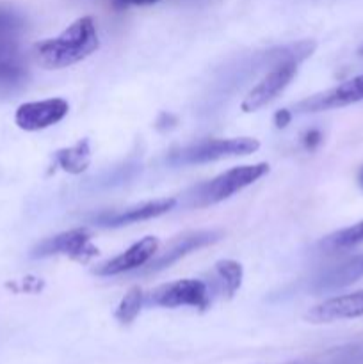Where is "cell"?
<instances>
[{
  "instance_id": "cell-1",
  "label": "cell",
  "mask_w": 363,
  "mask_h": 364,
  "mask_svg": "<svg viewBox=\"0 0 363 364\" xmlns=\"http://www.w3.org/2000/svg\"><path fill=\"white\" fill-rule=\"evenodd\" d=\"M100 41L91 16L75 20L57 38L45 39L34 46L38 63L48 70H60L88 59L98 50Z\"/></svg>"
},
{
  "instance_id": "cell-2",
  "label": "cell",
  "mask_w": 363,
  "mask_h": 364,
  "mask_svg": "<svg viewBox=\"0 0 363 364\" xmlns=\"http://www.w3.org/2000/svg\"><path fill=\"white\" fill-rule=\"evenodd\" d=\"M269 173L267 164H253V166H241L219 174L214 180L199 183L192 188L187 196V205L196 208H205V206L217 205L224 199L231 198L233 194L241 192L242 188L249 187L260 178Z\"/></svg>"
},
{
  "instance_id": "cell-3",
  "label": "cell",
  "mask_w": 363,
  "mask_h": 364,
  "mask_svg": "<svg viewBox=\"0 0 363 364\" xmlns=\"http://www.w3.org/2000/svg\"><path fill=\"white\" fill-rule=\"evenodd\" d=\"M260 148V142L251 137L237 139H203L194 144L171 153L167 162L171 166H192V164L216 162L230 156H241L255 153Z\"/></svg>"
},
{
  "instance_id": "cell-4",
  "label": "cell",
  "mask_w": 363,
  "mask_h": 364,
  "mask_svg": "<svg viewBox=\"0 0 363 364\" xmlns=\"http://www.w3.org/2000/svg\"><path fill=\"white\" fill-rule=\"evenodd\" d=\"M144 302L167 309L191 306L203 311L210 304V291L201 279H178L173 283L160 284L152 294L146 295Z\"/></svg>"
},
{
  "instance_id": "cell-5",
  "label": "cell",
  "mask_w": 363,
  "mask_h": 364,
  "mask_svg": "<svg viewBox=\"0 0 363 364\" xmlns=\"http://www.w3.org/2000/svg\"><path fill=\"white\" fill-rule=\"evenodd\" d=\"M70 256L77 262H89L98 255V249L91 244V235L84 228L64 231L56 237L45 238L32 249V258H46V256Z\"/></svg>"
},
{
  "instance_id": "cell-6",
  "label": "cell",
  "mask_w": 363,
  "mask_h": 364,
  "mask_svg": "<svg viewBox=\"0 0 363 364\" xmlns=\"http://www.w3.org/2000/svg\"><path fill=\"white\" fill-rule=\"evenodd\" d=\"M28 82V66L16 38H0V95L20 92Z\"/></svg>"
},
{
  "instance_id": "cell-7",
  "label": "cell",
  "mask_w": 363,
  "mask_h": 364,
  "mask_svg": "<svg viewBox=\"0 0 363 364\" xmlns=\"http://www.w3.org/2000/svg\"><path fill=\"white\" fill-rule=\"evenodd\" d=\"M358 102H363V75H358V77L351 78V80L344 82L337 87L308 96L302 102H299L294 107V110L301 114L322 112V110L342 109V107L352 105V103Z\"/></svg>"
},
{
  "instance_id": "cell-8",
  "label": "cell",
  "mask_w": 363,
  "mask_h": 364,
  "mask_svg": "<svg viewBox=\"0 0 363 364\" xmlns=\"http://www.w3.org/2000/svg\"><path fill=\"white\" fill-rule=\"evenodd\" d=\"M295 73H298V63H292V60L270 68L269 73L248 92V96H246L241 105L242 110L244 112H255V110L265 107L290 84Z\"/></svg>"
},
{
  "instance_id": "cell-9",
  "label": "cell",
  "mask_w": 363,
  "mask_h": 364,
  "mask_svg": "<svg viewBox=\"0 0 363 364\" xmlns=\"http://www.w3.org/2000/svg\"><path fill=\"white\" fill-rule=\"evenodd\" d=\"M68 102L63 98H50L43 102L23 103L14 114V123L25 132H39L57 124L68 114Z\"/></svg>"
},
{
  "instance_id": "cell-10",
  "label": "cell",
  "mask_w": 363,
  "mask_h": 364,
  "mask_svg": "<svg viewBox=\"0 0 363 364\" xmlns=\"http://www.w3.org/2000/svg\"><path fill=\"white\" fill-rule=\"evenodd\" d=\"M219 231H192V233L182 235V237L174 238L160 255L153 256V258L146 263L148 267L144 269V272L152 274L164 269H169L173 263H177L178 259L187 256L189 252L198 251V249L205 247V245L214 244V242L219 240Z\"/></svg>"
},
{
  "instance_id": "cell-11",
  "label": "cell",
  "mask_w": 363,
  "mask_h": 364,
  "mask_svg": "<svg viewBox=\"0 0 363 364\" xmlns=\"http://www.w3.org/2000/svg\"><path fill=\"white\" fill-rule=\"evenodd\" d=\"M157 249H159V240L155 237H144L142 240L130 245L125 252L117 255L116 258L96 267L95 274L100 277H110L117 276V274L130 272V270L135 269H141V267H144L155 256Z\"/></svg>"
},
{
  "instance_id": "cell-12",
  "label": "cell",
  "mask_w": 363,
  "mask_h": 364,
  "mask_svg": "<svg viewBox=\"0 0 363 364\" xmlns=\"http://www.w3.org/2000/svg\"><path fill=\"white\" fill-rule=\"evenodd\" d=\"M177 199L174 198H164L157 199V201L142 203V205L132 206V208L120 210V212H103L95 215L93 223L98 224L102 228H121L128 226V224L141 223V220L155 219V217L164 215L169 210L174 208Z\"/></svg>"
},
{
  "instance_id": "cell-13",
  "label": "cell",
  "mask_w": 363,
  "mask_h": 364,
  "mask_svg": "<svg viewBox=\"0 0 363 364\" xmlns=\"http://www.w3.org/2000/svg\"><path fill=\"white\" fill-rule=\"evenodd\" d=\"M358 316H363V290L327 299L310 309L306 318L313 323H327L335 320L358 318Z\"/></svg>"
},
{
  "instance_id": "cell-14",
  "label": "cell",
  "mask_w": 363,
  "mask_h": 364,
  "mask_svg": "<svg viewBox=\"0 0 363 364\" xmlns=\"http://www.w3.org/2000/svg\"><path fill=\"white\" fill-rule=\"evenodd\" d=\"M363 277V255L354 256V258L347 259L344 263L330 267V269L322 270L319 276L313 281V288L317 291H330L338 290V288L349 287V284L356 283Z\"/></svg>"
},
{
  "instance_id": "cell-15",
  "label": "cell",
  "mask_w": 363,
  "mask_h": 364,
  "mask_svg": "<svg viewBox=\"0 0 363 364\" xmlns=\"http://www.w3.org/2000/svg\"><path fill=\"white\" fill-rule=\"evenodd\" d=\"M57 166L63 171L70 174H80L84 173L91 162V148H89L88 139H80L77 144L70 146V148L59 149L53 156Z\"/></svg>"
},
{
  "instance_id": "cell-16",
  "label": "cell",
  "mask_w": 363,
  "mask_h": 364,
  "mask_svg": "<svg viewBox=\"0 0 363 364\" xmlns=\"http://www.w3.org/2000/svg\"><path fill=\"white\" fill-rule=\"evenodd\" d=\"M317 48V43L312 39H305V41L292 43V45H283L278 46V48L269 50L262 55V64H269L270 68L278 66L281 63H301V60L308 59Z\"/></svg>"
},
{
  "instance_id": "cell-17",
  "label": "cell",
  "mask_w": 363,
  "mask_h": 364,
  "mask_svg": "<svg viewBox=\"0 0 363 364\" xmlns=\"http://www.w3.org/2000/svg\"><path fill=\"white\" fill-rule=\"evenodd\" d=\"M216 274L219 277L221 290L224 291L226 297H233L237 290L242 284V277H244V270L242 265L235 259H221L216 263Z\"/></svg>"
},
{
  "instance_id": "cell-18",
  "label": "cell",
  "mask_w": 363,
  "mask_h": 364,
  "mask_svg": "<svg viewBox=\"0 0 363 364\" xmlns=\"http://www.w3.org/2000/svg\"><path fill=\"white\" fill-rule=\"evenodd\" d=\"M142 304H144V295H142V290L139 287L130 288L127 291L123 299H121L120 306L116 309V320L123 326H128V323L134 322L137 318L139 311H141Z\"/></svg>"
},
{
  "instance_id": "cell-19",
  "label": "cell",
  "mask_w": 363,
  "mask_h": 364,
  "mask_svg": "<svg viewBox=\"0 0 363 364\" xmlns=\"http://www.w3.org/2000/svg\"><path fill=\"white\" fill-rule=\"evenodd\" d=\"M359 244H363V220L362 223L345 228V230H340L337 231V233L330 235V237L322 242V245H326V247L330 249H349Z\"/></svg>"
},
{
  "instance_id": "cell-20",
  "label": "cell",
  "mask_w": 363,
  "mask_h": 364,
  "mask_svg": "<svg viewBox=\"0 0 363 364\" xmlns=\"http://www.w3.org/2000/svg\"><path fill=\"white\" fill-rule=\"evenodd\" d=\"M21 27H23V21L16 13L9 9H0V38H4V36L16 38Z\"/></svg>"
},
{
  "instance_id": "cell-21",
  "label": "cell",
  "mask_w": 363,
  "mask_h": 364,
  "mask_svg": "<svg viewBox=\"0 0 363 364\" xmlns=\"http://www.w3.org/2000/svg\"><path fill=\"white\" fill-rule=\"evenodd\" d=\"M157 2H159V0H112L116 9H125V7L130 6H152V4Z\"/></svg>"
},
{
  "instance_id": "cell-22",
  "label": "cell",
  "mask_w": 363,
  "mask_h": 364,
  "mask_svg": "<svg viewBox=\"0 0 363 364\" xmlns=\"http://www.w3.org/2000/svg\"><path fill=\"white\" fill-rule=\"evenodd\" d=\"M290 121H292V112L287 109L278 110L276 116H274V124H276L278 128H285L288 123H290Z\"/></svg>"
},
{
  "instance_id": "cell-23",
  "label": "cell",
  "mask_w": 363,
  "mask_h": 364,
  "mask_svg": "<svg viewBox=\"0 0 363 364\" xmlns=\"http://www.w3.org/2000/svg\"><path fill=\"white\" fill-rule=\"evenodd\" d=\"M319 142H320V132L310 130L308 134H306V137H305V146H306V148L313 149L317 144H319Z\"/></svg>"
},
{
  "instance_id": "cell-24",
  "label": "cell",
  "mask_w": 363,
  "mask_h": 364,
  "mask_svg": "<svg viewBox=\"0 0 363 364\" xmlns=\"http://www.w3.org/2000/svg\"><path fill=\"white\" fill-rule=\"evenodd\" d=\"M358 181H359V187H363V167H362V171H359V174H358Z\"/></svg>"
},
{
  "instance_id": "cell-25",
  "label": "cell",
  "mask_w": 363,
  "mask_h": 364,
  "mask_svg": "<svg viewBox=\"0 0 363 364\" xmlns=\"http://www.w3.org/2000/svg\"><path fill=\"white\" fill-rule=\"evenodd\" d=\"M362 53H363V48H362Z\"/></svg>"
}]
</instances>
